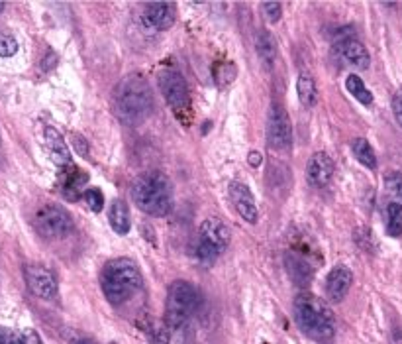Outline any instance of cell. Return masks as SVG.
Returning <instances> with one entry per match:
<instances>
[{
  "instance_id": "6da1fadb",
  "label": "cell",
  "mask_w": 402,
  "mask_h": 344,
  "mask_svg": "<svg viewBox=\"0 0 402 344\" xmlns=\"http://www.w3.org/2000/svg\"><path fill=\"white\" fill-rule=\"evenodd\" d=\"M114 112L126 124H141L153 111V95L141 75H128L114 89Z\"/></svg>"
},
{
  "instance_id": "7a4b0ae2",
  "label": "cell",
  "mask_w": 402,
  "mask_h": 344,
  "mask_svg": "<svg viewBox=\"0 0 402 344\" xmlns=\"http://www.w3.org/2000/svg\"><path fill=\"white\" fill-rule=\"evenodd\" d=\"M294 321L316 343H330L336 334L332 309L312 294H301L294 299Z\"/></svg>"
},
{
  "instance_id": "3957f363",
  "label": "cell",
  "mask_w": 402,
  "mask_h": 344,
  "mask_svg": "<svg viewBox=\"0 0 402 344\" xmlns=\"http://www.w3.org/2000/svg\"><path fill=\"white\" fill-rule=\"evenodd\" d=\"M131 199L143 213L151 216H165L173 209V189L163 173L151 172L141 175L131 187Z\"/></svg>"
},
{
  "instance_id": "277c9868",
  "label": "cell",
  "mask_w": 402,
  "mask_h": 344,
  "mask_svg": "<svg viewBox=\"0 0 402 344\" xmlns=\"http://www.w3.org/2000/svg\"><path fill=\"white\" fill-rule=\"evenodd\" d=\"M102 291L114 305L126 303L141 287V273L138 266L128 258H118L104 266L102 270Z\"/></svg>"
},
{
  "instance_id": "5b68a950",
  "label": "cell",
  "mask_w": 402,
  "mask_h": 344,
  "mask_svg": "<svg viewBox=\"0 0 402 344\" xmlns=\"http://www.w3.org/2000/svg\"><path fill=\"white\" fill-rule=\"evenodd\" d=\"M199 305H201V295L194 285L182 280L173 282L167 291V326L181 329L182 324L191 321Z\"/></svg>"
},
{
  "instance_id": "8992f818",
  "label": "cell",
  "mask_w": 402,
  "mask_h": 344,
  "mask_svg": "<svg viewBox=\"0 0 402 344\" xmlns=\"http://www.w3.org/2000/svg\"><path fill=\"white\" fill-rule=\"evenodd\" d=\"M230 244V228L218 219H206L199 228L194 240V254L201 262L210 263Z\"/></svg>"
},
{
  "instance_id": "52a82bcc",
  "label": "cell",
  "mask_w": 402,
  "mask_h": 344,
  "mask_svg": "<svg viewBox=\"0 0 402 344\" xmlns=\"http://www.w3.org/2000/svg\"><path fill=\"white\" fill-rule=\"evenodd\" d=\"M38 233L45 238H61L73 231L71 214L59 205H45L34 216Z\"/></svg>"
},
{
  "instance_id": "ba28073f",
  "label": "cell",
  "mask_w": 402,
  "mask_h": 344,
  "mask_svg": "<svg viewBox=\"0 0 402 344\" xmlns=\"http://www.w3.org/2000/svg\"><path fill=\"white\" fill-rule=\"evenodd\" d=\"M267 140L273 150H289L292 144V124L287 111L273 104L269 111V118H267Z\"/></svg>"
},
{
  "instance_id": "9c48e42d",
  "label": "cell",
  "mask_w": 402,
  "mask_h": 344,
  "mask_svg": "<svg viewBox=\"0 0 402 344\" xmlns=\"http://www.w3.org/2000/svg\"><path fill=\"white\" fill-rule=\"evenodd\" d=\"M159 89L165 97V101L169 102L173 111H187L189 109V87L187 81L182 79L179 71H163L159 75Z\"/></svg>"
},
{
  "instance_id": "30bf717a",
  "label": "cell",
  "mask_w": 402,
  "mask_h": 344,
  "mask_svg": "<svg viewBox=\"0 0 402 344\" xmlns=\"http://www.w3.org/2000/svg\"><path fill=\"white\" fill-rule=\"evenodd\" d=\"M26 284L30 291L40 299H55L57 297V280L51 270L43 266H28L26 268Z\"/></svg>"
},
{
  "instance_id": "8fae6325",
  "label": "cell",
  "mask_w": 402,
  "mask_h": 344,
  "mask_svg": "<svg viewBox=\"0 0 402 344\" xmlns=\"http://www.w3.org/2000/svg\"><path fill=\"white\" fill-rule=\"evenodd\" d=\"M228 193H230L231 202H234V207H236V211L240 213L241 219L250 224L257 223L259 213H257V205H255L252 191H250L243 183L231 181L230 187H228Z\"/></svg>"
},
{
  "instance_id": "7c38bea8",
  "label": "cell",
  "mask_w": 402,
  "mask_h": 344,
  "mask_svg": "<svg viewBox=\"0 0 402 344\" xmlns=\"http://www.w3.org/2000/svg\"><path fill=\"white\" fill-rule=\"evenodd\" d=\"M333 177V162L328 153L318 152L306 163V181L312 187H326Z\"/></svg>"
},
{
  "instance_id": "4fadbf2b",
  "label": "cell",
  "mask_w": 402,
  "mask_h": 344,
  "mask_svg": "<svg viewBox=\"0 0 402 344\" xmlns=\"http://www.w3.org/2000/svg\"><path fill=\"white\" fill-rule=\"evenodd\" d=\"M141 20L151 30H167L175 22V6L169 2H150L145 4Z\"/></svg>"
},
{
  "instance_id": "5bb4252c",
  "label": "cell",
  "mask_w": 402,
  "mask_h": 344,
  "mask_svg": "<svg viewBox=\"0 0 402 344\" xmlns=\"http://www.w3.org/2000/svg\"><path fill=\"white\" fill-rule=\"evenodd\" d=\"M353 273L347 266H336L332 272L328 273V280H326V297L338 303L342 301L343 297L347 295L350 287H352Z\"/></svg>"
},
{
  "instance_id": "9a60e30c",
  "label": "cell",
  "mask_w": 402,
  "mask_h": 344,
  "mask_svg": "<svg viewBox=\"0 0 402 344\" xmlns=\"http://www.w3.org/2000/svg\"><path fill=\"white\" fill-rule=\"evenodd\" d=\"M338 53L352 67H357V69H367L369 67V61H371L369 51L365 50V46L355 38H343L338 43Z\"/></svg>"
},
{
  "instance_id": "2e32d148",
  "label": "cell",
  "mask_w": 402,
  "mask_h": 344,
  "mask_svg": "<svg viewBox=\"0 0 402 344\" xmlns=\"http://www.w3.org/2000/svg\"><path fill=\"white\" fill-rule=\"evenodd\" d=\"M43 144H45V148H48V152H50L51 160L57 163L59 167L69 165L71 163L69 148H67V144L63 142L61 134L55 130V128L45 126V130H43Z\"/></svg>"
},
{
  "instance_id": "e0dca14e",
  "label": "cell",
  "mask_w": 402,
  "mask_h": 344,
  "mask_svg": "<svg viewBox=\"0 0 402 344\" xmlns=\"http://www.w3.org/2000/svg\"><path fill=\"white\" fill-rule=\"evenodd\" d=\"M285 263H287V270H289V275L291 280L296 285L301 287H306V285L312 282V275H314V270H312V263L302 258L301 254H287L285 258Z\"/></svg>"
},
{
  "instance_id": "ac0fdd59",
  "label": "cell",
  "mask_w": 402,
  "mask_h": 344,
  "mask_svg": "<svg viewBox=\"0 0 402 344\" xmlns=\"http://www.w3.org/2000/svg\"><path fill=\"white\" fill-rule=\"evenodd\" d=\"M108 221H110L112 228L116 231L118 234H128L130 233V211H128V207H126V202L124 201H114L110 205V209H108Z\"/></svg>"
},
{
  "instance_id": "d6986e66",
  "label": "cell",
  "mask_w": 402,
  "mask_h": 344,
  "mask_svg": "<svg viewBox=\"0 0 402 344\" xmlns=\"http://www.w3.org/2000/svg\"><path fill=\"white\" fill-rule=\"evenodd\" d=\"M0 344H41L40 334L34 329H24V331H14L0 326Z\"/></svg>"
},
{
  "instance_id": "ffe728a7",
  "label": "cell",
  "mask_w": 402,
  "mask_h": 344,
  "mask_svg": "<svg viewBox=\"0 0 402 344\" xmlns=\"http://www.w3.org/2000/svg\"><path fill=\"white\" fill-rule=\"evenodd\" d=\"M255 48H257V53L269 67H271L275 60H277V43L273 40V36L269 32L261 30L257 34V40H255Z\"/></svg>"
},
{
  "instance_id": "44dd1931",
  "label": "cell",
  "mask_w": 402,
  "mask_h": 344,
  "mask_svg": "<svg viewBox=\"0 0 402 344\" xmlns=\"http://www.w3.org/2000/svg\"><path fill=\"white\" fill-rule=\"evenodd\" d=\"M296 92H299V99L304 106H312L316 102V83L310 73L302 71L299 75V81H296Z\"/></svg>"
},
{
  "instance_id": "7402d4cb",
  "label": "cell",
  "mask_w": 402,
  "mask_h": 344,
  "mask_svg": "<svg viewBox=\"0 0 402 344\" xmlns=\"http://www.w3.org/2000/svg\"><path fill=\"white\" fill-rule=\"evenodd\" d=\"M352 150L353 156L357 158V162L363 163L365 167H369V170H375V167H377V156H375V150H373L371 144L367 142L365 138L353 140Z\"/></svg>"
},
{
  "instance_id": "603a6c76",
  "label": "cell",
  "mask_w": 402,
  "mask_h": 344,
  "mask_svg": "<svg viewBox=\"0 0 402 344\" xmlns=\"http://www.w3.org/2000/svg\"><path fill=\"white\" fill-rule=\"evenodd\" d=\"M345 87H347V91L352 92V97H355V99L361 102V104H371L373 102L371 91L365 87V83H363L361 77H357V75H350V77H347V81H345Z\"/></svg>"
},
{
  "instance_id": "cb8c5ba5",
  "label": "cell",
  "mask_w": 402,
  "mask_h": 344,
  "mask_svg": "<svg viewBox=\"0 0 402 344\" xmlns=\"http://www.w3.org/2000/svg\"><path fill=\"white\" fill-rule=\"evenodd\" d=\"M387 233L394 238L402 234V205L399 202L387 205Z\"/></svg>"
},
{
  "instance_id": "d4e9b609",
  "label": "cell",
  "mask_w": 402,
  "mask_h": 344,
  "mask_svg": "<svg viewBox=\"0 0 402 344\" xmlns=\"http://www.w3.org/2000/svg\"><path fill=\"white\" fill-rule=\"evenodd\" d=\"M385 189L391 197V202H399L402 205V173L389 172L385 175Z\"/></svg>"
},
{
  "instance_id": "484cf974",
  "label": "cell",
  "mask_w": 402,
  "mask_h": 344,
  "mask_svg": "<svg viewBox=\"0 0 402 344\" xmlns=\"http://www.w3.org/2000/svg\"><path fill=\"white\" fill-rule=\"evenodd\" d=\"M87 183V175L80 172L79 167H71L69 172H65V179H63V189L69 193V189L75 191V197L79 195V189Z\"/></svg>"
},
{
  "instance_id": "4316f807",
  "label": "cell",
  "mask_w": 402,
  "mask_h": 344,
  "mask_svg": "<svg viewBox=\"0 0 402 344\" xmlns=\"http://www.w3.org/2000/svg\"><path fill=\"white\" fill-rule=\"evenodd\" d=\"M82 197H85L87 205L91 207V211H94V213H101L102 207H104V197H102V193L99 191V189L91 187L89 191L82 193Z\"/></svg>"
},
{
  "instance_id": "83f0119b",
  "label": "cell",
  "mask_w": 402,
  "mask_h": 344,
  "mask_svg": "<svg viewBox=\"0 0 402 344\" xmlns=\"http://www.w3.org/2000/svg\"><path fill=\"white\" fill-rule=\"evenodd\" d=\"M18 51V41L8 34H0V57H12Z\"/></svg>"
},
{
  "instance_id": "f1b7e54d",
  "label": "cell",
  "mask_w": 402,
  "mask_h": 344,
  "mask_svg": "<svg viewBox=\"0 0 402 344\" xmlns=\"http://www.w3.org/2000/svg\"><path fill=\"white\" fill-rule=\"evenodd\" d=\"M263 11L267 14L269 22H277L281 18V2H263Z\"/></svg>"
},
{
  "instance_id": "f546056e",
  "label": "cell",
  "mask_w": 402,
  "mask_h": 344,
  "mask_svg": "<svg viewBox=\"0 0 402 344\" xmlns=\"http://www.w3.org/2000/svg\"><path fill=\"white\" fill-rule=\"evenodd\" d=\"M392 112H394V118L399 122V126L402 128V89L392 97Z\"/></svg>"
},
{
  "instance_id": "4dcf8cb0",
  "label": "cell",
  "mask_w": 402,
  "mask_h": 344,
  "mask_svg": "<svg viewBox=\"0 0 402 344\" xmlns=\"http://www.w3.org/2000/svg\"><path fill=\"white\" fill-rule=\"evenodd\" d=\"M73 144L77 146V150H79L80 156L87 158V144H85V140H82L80 136H75V134H73Z\"/></svg>"
},
{
  "instance_id": "1f68e13d",
  "label": "cell",
  "mask_w": 402,
  "mask_h": 344,
  "mask_svg": "<svg viewBox=\"0 0 402 344\" xmlns=\"http://www.w3.org/2000/svg\"><path fill=\"white\" fill-rule=\"evenodd\" d=\"M250 163H252L253 167H257V165L261 163V156H259L257 152H252L250 153Z\"/></svg>"
},
{
  "instance_id": "d6a6232c",
  "label": "cell",
  "mask_w": 402,
  "mask_h": 344,
  "mask_svg": "<svg viewBox=\"0 0 402 344\" xmlns=\"http://www.w3.org/2000/svg\"><path fill=\"white\" fill-rule=\"evenodd\" d=\"M73 344H94V343H91V340H77V343Z\"/></svg>"
},
{
  "instance_id": "836d02e7",
  "label": "cell",
  "mask_w": 402,
  "mask_h": 344,
  "mask_svg": "<svg viewBox=\"0 0 402 344\" xmlns=\"http://www.w3.org/2000/svg\"><path fill=\"white\" fill-rule=\"evenodd\" d=\"M4 11V2H0V12Z\"/></svg>"
}]
</instances>
